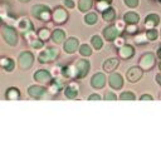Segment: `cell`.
<instances>
[{"instance_id":"cb8c5ba5","label":"cell","mask_w":161,"mask_h":168,"mask_svg":"<svg viewBox=\"0 0 161 168\" xmlns=\"http://www.w3.org/2000/svg\"><path fill=\"white\" fill-rule=\"evenodd\" d=\"M31 10H33V14L35 15V17L39 18V15H40L43 12H47V10H49V9H48L47 7H43V5H37V7H34Z\"/></svg>"},{"instance_id":"2e32d148","label":"cell","mask_w":161,"mask_h":168,"mask_svg":"<svg viewBox=\"0 0 161 168\" xmlns=\"http://www.w3.org/2000/svg\"><path fill=\"white\" fill-rule=\"evenodd\" d=\"M159 17L157 15H155V14H151V15H149V17L146 18V24H145V27L149 28V29H152L155 25H156L159 23Z\"/></svg>"},{"instance_id":"277c9868","label":"cell","mask_w":161,"mask_h":168,"mask_svg":"<svg viewBox=\"0 0 161 168\" xmlns=\"http://www.w3.org/2000/svg\"><path fill=\"white\" fill-rule=\"evenodd\" d=\"M154 62H155V56L151 53H147L142 55V58L140 59V65L143 68V69H150L152 65H154Z\"/></svg>"},{"instance_id":"7402d4cb","label":"cell","mask_w":161,"mask_h":168,"mask_svg":"<svg viewBox=\"0 0 161 168\" xmlns=\"http://www.w3.org/2000/svg\"><path fill=\"white\" fill-rule=\"evenodd\" d=\"M78 7L82 12H87V10H89L91 7H92V1H91V0H79Z\"/></svg>"},{"instance_id":"f6af8a7d","label":"cell","mask_w":161,"mask_h":168,"mask_svg":"<svg viewBox=\"0 0 161 168\" xmlns=\"http://www.w3.org/2000/svg\"><path fill=\"white\" fill-rule=\"evenodd\" d=\"M94 99H96V101H100L101 97L98 96V94H93V96H91V97H89V101H94Z\"/></svg>"},{"instance_id":"60d3db41","label":"cell","mask_w":161,"mask_h":168,"mask_svg":"<svg viewBox=\"0 0 161 168\" xmlns=\"http://www.w3.org/2000/svg\"><path fill=\"white\" fill-rule=\"evenodd\" d=\"M64 5L68 8H73L74 7V3L72 1V0H64Z\"/></svg>"},{"instance_id":"8d00e7d4","label":"cell","mask_w":161,"mask_h":168,"mask_svg":"<svg viewBox=\"0 0 161 168\" xmlns=\"http://www.w3.org/2000/svg\"><path fill=\"white\" fill-rule=\"evenodd\" d=\"M146 39H147V35H145V34L137 35L136 36V43H143V41H146Z\"/></svg>"},{"instance_id":"f907efd6","label":"cell","mask_w":161,"mask_h":168,"mask_svg":"<svg viewBox=\"0 0 161 168\" xmlns=\"http://www.w3.org/2000/svg\"><path fill=\"white\" fill-rule=\"evenodd\" d=\"M108 1H111V0H108Z\"/></svg>"},{"instance_id":"d590c367","label":"cell","mask_w":161,"mask_h":168,"mask_svg":"<svg viewBox=\"0 0 161 168\" xmlns=\"http://www.w3.org/2000/svg\"><path fill=\"white\" fill-rule=\"evenodd\" d=\"M97 8H98L100 10H103V12H105V10H106L107 8H108V4H107L106 1H103V0H102V1H100V3L97 4Z\"/></svg>"},{"instance_id":"7a4b0ae2","label":"cell","mask_w":161,"mask_h":168,"mask_svg":"<svg viewBox=\"0 0 161 168\" xmlns=\"http://www.w3.org/2000/svg\"><path fill=\"white\" fill-rule=\"evenodd\" d=\"M3 35L5 40L8 41V44L10 45H17L18 43V36H17V33H15V30L12 29L10 27H4L3 28Z\"/></svg>"},{"instance_id":"d6a6232c","label":"cell","mask_w":161,"mask_h":168,"mask_svg":"<svg viewBox=\"0 0 161 168\" xmlns=\"http://www.w3.org/2000/svg\"><path fill=\"white\" fill-rule=\"evenodd\" d=\"M157 38V33L155 30H150V31H147V39H150V40H155Z\"/></svg>"},{"instance_id":"3957f363","label":"cell","mask_w":161,"mask_h":168,"mask_svg":"<svg viewBox=\"0 0 161 168\" xmlns=\"http://www.w3.org/2000/svg\"><path fill=\"white\" fill-rule=\"evenodd\" d=\"M33 64V54L29 51H24L19 56V65L21 69H28Z\"/></svg>"},{"instance_id":"ac0fdd59","label":"cell","mask_w":161,"mask_h":168,"mask_svg":"<svg viewBox=\"0 0 161 168\" xmlns=\"http://www.w3.org/2000/svg\"><path fill=\"white\" fill-rule=\"evenodd\" d=\"M17 28H18V30H20V31H29V29H30V23H29V20L28 19H20L19 22L17 23Z\"/></svg>"},{"instance_id":"9c48e42d","label":"cell","mask_w":161,"mask_h":168,"mask_svg":"<svg viewBox=\"0 0 161 168\" xmlns=\"http://www.w3.org/2000/svg\"><path fill=\"white\" fill-rule=\"evenodd\" d=\"M34 79L40 83H47L50 80V74L47 70H38L34 74Z\"/></svg>"},{"instance_id":"4dcf8cb0","label":"cell","mask_w":161,"mask_h":168,"mask_svg":"<svg viewBox=\"0 0 161 168\" xmlns=\"http://www.w3.org/2000/svg\"><path fill=\"white\" fill-rule=\"evenodd\" d=\"M25 38L31 43V41H34L37 39V35H35L34 31H28V33H25Z\"/></svg>"},{"instance_id":"d6986e66","label":"cell","mask_w":161,"mask_h":168,"mask_svg":"<svg viewBox=\"0 0 161 168\" xmlns=\"http://www.w3.org/2000/svg\"><path fill=\"white\" fill-rule=\"evenodd\" d=\"M53 40L56 41V43H62V41L64 40V38H66V34H64V31L61 30V29H56L54 31H53Z\"/></svg>"},{"instance_id":"ffe728a7","label":"cell","mask_w":161,"mask_h":168,"mask_svg":"<svg viewBox=\"0 0 161 168\" xmlns=\"http://www.w3.org/2000/svg\"><path fill=\"white\" fill-rule=\"evenodd\" d=\"M78 72L76 65H68L66 69H64V75L66 77H77Z\"/></svg>"},{"instance_id":"74e56055","label":"cell","mask_w":161,"mask_h":168,"mask_svg":"<svg viewBox=\"0 0 161 168\" xmlns=\"http://www.w3.org/2000/svg\"><path fill=\"white\" fill-rule=\"evenodd\" d=\"M115 44H116L117 46L125 45V44H123V39H122V38H117V39H115Z\"/></svg>"},{"instance_id":"5bb4252c","label":"cell","mask_w":161,"mask_h":168,"mask_svg":"<svg viewBox=\"0 0 161 168\" xmlns=\"http://www.w3.org/2000/svg\"><path fill=\"white\" fill-rule=\"evenodd\" d=\"M66 96L68 98H76L77 97V93H78V84H74L72 83L68 88H66Z\"/></svg>"},{"instance_id":"e0dca14e","label":"cell","mask_w":161,"mask_h":168,"mask_svg":"<svg viewBox=\"0 0 161 168\" xmlns=\"http://www.w3.org/2000/svg\"><path fill=\"white\" fill-rule=\"evenodd\" d=\"M117 65H119V60H117L116 58H112V59H108V60L105 63L103 68H105L106 72H112Z\"/></svg>"},{"instance_id":"30bf717a","label":"cell","mask_w":161,"mask_h":168,"mask_svg":"<svg viewBox=\"0 0 161 168\" xmlns=\"http://www.w3.org/2000/svg\"><path fill=\"white\" fill-rule=\"evenodd\" d=\"M110 84L112 88H116V89H120L122 87V77L120 74H117V73H115V74H112L110 77Z\"/></svg>"},{"instance_id":"83f0119b","label":"cell","mask_w":161,"mask_h":168,"mask_svg":"<svg viewBox=\"0 0 161 168\" xmlns=\"http://www.w3.org/2000/svg\"><path fill=\"white\" fill-rule=\"evenodd\" d=\"M8 98L9 99H18L19 98V92H18V89H9V92H8Z\"/></svg>"},{"instance_id":"8992f818","label":"cell","mask_w":161,"mask_h":168,"mask_svg":"<svg viewBox=\"0 0 161 168\" xmlns=\"http://www.w3.org/2000/svg\"><path fill=\"white\" fill-rule=\"evenodd\" d=\"M141 75H142L141 69H138V68H136V67H132V68L128 69L126 77H127V79L130 80L131 83H135V82H137L138 79H140Z\"/></svg>"},{"instance_id":"f546056e","label":"cell","mask_w":161,"mask_h":168,"mask_svg":"<svg viewBox=\"0 0 161 168\" xmlns=\"http://www.w3.org/2000/svg\"><path fill=\"white\" fill-rule=\"evenodd\" d=\"M121 99H123V101H133V99H135V96L130 92H126L121 96Z\"/></svg>"},{"instance_id":"7c38bea8","label":"cell","mask_w":161,"mask_h":168,"mask_svg":"<svg viewBox=\"0 0 161 168\" xmlns=\"http://www.w3.org/2000/svg\"><path fill=\"white\" fill-rule=\"evenodd\" d=\"M53 19H54L56 23H63L67 19V13L63 9H57L53 14Z\"/></svg>"},{"instance_id":"836d02e7","label":"cell","mask_w":161,"mask_h":168,"mask_svg":"<svg viewBox=\"0 0 161 168\" xmlns=\"http://www.w3.org/2000/svg\"><path fill=\"white\" fill-rule=\"evenodd\" d=\"M105 99H106V101H115V99H116V94L111 93V92H106Z\"/></svg>"},{"instance_id":"816d5d0a","label":"cell","mask_w":161,"mask_h":168,"mask_svg":"<svg viewBox=\"0 0 161 168\" xmlns=\"http://www.w3.org/2000/svg\"><path fill=\"white\" fill-rule=\"evenodd\" d=\"M160 1H161V0H160Z\"/></svg>"},{"instance_id":"e575fe53","label":"cell","mask_w":161,"mask_h":168,"mask_svg":"<svg viewBox=\"0 0 161 168\" xmlns=\"http://www.w3.org/2000/svg\"><path fill=\"white\" fill-rule=\"evenodd\" d=\"M125 3H126V5H128L130 8H135V7H137L138 0H125Z\"/></svg>"},{"instance_id":"7dc6e473","label":"cell","mask_w":161,"mask_h":168,"mask_svg":"<svg viewBox=\"0 0 161 168\" xmlns=\"http://www.w3.org/2000/svg\"><path fill=\"white\" fill-rule=\"evenodd\" d=\"M156 79H157V80L160 82V84H161V75H157V77H156Z\"/></svg>"},{"instance_id":"c3c4849f","label":"cell","mask_w":161,"mask_h":168,"mask_svg":"<svg viewBox=\"0 0 161 168\" xmlns=\"http://www.w3.org/2000/svg\"><path fill=\"white\" fill-rule=\"evenodd\" d=\"M20 1H29V0H20Z\"/></svg>"},{"instance_id":"8fae6325","label":"cell","mask_w":161,"mask_h":168,"mask_svg":"<svg viewBox=\"0 0 161 168\" xmlns=\"http://www.w3.org/2000/svg\"><path fill=\"white\" fill-rule=\"evenodd\" d=\"M117 34H119V29H117L116 27H108V28H106V29L103 30L105 38H106V39H108V40L116 39Z\"/></svg>"},{"instance_id":"ab89813d","label":"cell","mask_w":161,"mask_h":168,"mask_svg":"<svg viewBox=\"0 0 161 168\" xmlns=\"http://www.w3.org/2000/svg\"><path fill=\"white\" fill-rule=\"evenodd\" d=\"M59 74H61V68H59V67H56L54 69H53V75H54V77H58Z\"/></svg>"},{"instance_id":"ba28073f","label":"cell","mask_w":161,"mask_h":168,"mask_svg":"<svg viewBox=\"0 0 161 168\" xmlns=\"http://www.w3.org/2000/svg\"><path fill=\"white\" fill-rule=\"evenodd\" d=\"M77 46H78V40L74 39V38H71L66 41V44H64V50L71 54V53H74V51H76Z\"/></svg>"},{"instance_id":"681fc988","label":"cell","mask_w":161,"mask_h":168,"mask_svg":"<svg viewBox=\"0 0 161 168\" xmlns=\"http://www.w3.org/2000/svg\"><path fill=\"white\" fill-rule=\"evenodd\" d=\"M160 69H161V64H160Z\"/></svg>"},{"instance_id":"d4e9b609","label":"cell","mask_w":161,"mask_h":168,"mask_svg":"<svg viewBox=\"0 0 161 168\" xmlns=\"http://www.w3.org/2000/svg\"><path fill=\"white\" fill-rule=\"evenodd\" d=\"M0 65L1 67H5V69L7 70H12L13 68V62L7 59V58H3V59H0Z\"/></svg>"},{"instance_id":"f35d334b","label":"cell","mask_w":161,"mask_h":168,"mask_svg":"<svg viewBox=\"0 0 161 168\" xmlns=\"http://www.w3.org/2000/svg\"><path fill=\"white\" fill-rule=\"evenodd\" d=\"M116 28L119 29V31H121L123 28H125V24H123V22H117L116 23Z\"/></svg>"},{"instance_id":"44dd1931","label":"cell","mask_w":161,"mask_h":168,"mask_svg":"<svg viewBox=\"0 0 161 168\" xmlns=\"http://www.w3.org/2000/svg\"><path fill=\"white\" fill-rule=\"evenodd\" d=\"M138 15L137 14H135V13H127V14H125V20L127 23H131V24H135V23H137L138 22Z\"/></svg>"},{"instance_id":"5b68a950","label":"cell","mask_w":161,"mask_h":168,"mask_svg":"<svg viewBox=\"0 0 161 168\" xmlns=\"http://www.w3.org/2000/svg\"><path fill=\"white\" fill-rule=\"evenodd\" d=\"M76 68H77V72H78L77 77L82 78L87 74L88 70H89V63L86 62V60H78L76 63Z\"/></svg>"},{"instance_id":"603a6c76","label":"cell","mask_w":161,"mask_h":168,"mask_svg":"<svg viewBox=\"0 0 161 168\" xmlns=\"http://www.w3.org/2000/svg\"><path fill=\"white\" fill-rule=\"evenodd\" d=\"M115 18V10L113 9H107L103 12V19L106 22H111Z\"/></svg>"},{"instance_id":"b9f144b4","label":"cell","mask_w":161,"mask_h":168,"mask_svg":"<svg viewBox=\"0 0 161 168\" xmlns=\"http://www.w3.org/2000/svg\"><path fill=\"white\" fill-rule=\"evenodd\" d=\"M31 45H33L34 48H40V46L43 45V43H42V41H37V40H34V41H31Z\"/></svg>"},{"instance_id":"ee69618b","label":"cell","mask_w":161,"mask_h":168,"mask_svg":"<svg viewBox=\"0 0 161 168\" xmlns=\"http://www.w3.org/2000/svg\"><path fill=\"white\" fill-rule=\"evenodd\" d=\"M127 31H128V33H135L136 27H135V25H130V27H127Z\"/></svg>"},{"instance_id":"f1b7e54d","label":"cell","mask_w":161,"mask_h":168,"mask_svg":"<svg viewBox=\"0 0 161 168\" xmlns=\"http://www.w3.org/2000/svg\"><path fill=\"white\" fill-rule=\"evenodd\" d=\"M80 54L84 55V56H89L92 54V51H91V48L88 45H82L80 46Z\"/></svg>"},{"instance_id":"7bdbcfd3","label":"cell","mask_w":161,"mask_h":168,"mask_svg":"<svg viewBox=\"0 0 161 168\" xmlns=\"http://www.w3.org/2000/svg\"><path fill=\"white\" fill-rule=\"evenodd\" d=\"M49 92H50L52 94H57V92H58V87L56 85V84H54V85H52V87L49 88Z\"/></svg>"},{"instance_id":"4316f807","label":"cell","mask_w":161,"mask_h":168,"mask_svg":"<svg viewBox=\"0 0 161 168\" xmlns=\"http://www.w3.org/2000/svg\"><path fill=\"white\" fill-rule=\"evenodd\" d=\"M92 45L94 49H101L102 48V40L100 36H93L92 38Z\"/></svg>"},{"instance_id":"484cf974","label":"cell","mask_w":161,"mask_h":168,"mask_svg":"<svg viewBox=\"0 0 161 168\" xmlns=\"http://www.w3.org/2000/svg\"><path fill=\"white\" fill-rule=\"evenodd\" d=\"M84 20H86V23H87V24L92 25V24H94V23H97V15L93 14V13H91V14H88V15H86Z\"/></svg>"},{"instance_id":"9a60e30c","label":"cell","mask_w":161,"mask_h":168,"mask_svg":"<svg viewBox=\"0 0 161 168\" xmlns=\"http://www.w3.org/2000/svg\"><path fill=\"white\" fill-rule=\"evenodd\" d=\"M28 92H29V94H30L31 97L39 98V97H42L43 94H44L45 89L42 88V87H35V85H33V87H30V88L28 89Z\"/></svg>"},{"instance_id":"52a82bcc","label":"cell","mask_w":161,"mask_h":168,"mask_svg":"<svg viewBox=\"0 0 161 168\" xmlns=\"http://www.w3.org/2000/svg\"><path fill=\"white\" fill-rule=\"evenodd\" d=\"M105 83H106V77L102 74V73H98V74L93 75L92 82H91L93 88H102L105 85Z\"/></svg>"},{"instance_id":"6da1fadb","label":"cell","mask_w":161,"mask_h":168,"mask_svg":"<svg viewBox=\"0 0 161 168\" xmlns=\"http://www.w3.org/2000/svg\"><path fill=\"white\" fill-rule=\"evenodd\" d=\"M57 55H58V50L54 49V48H49V49H45V50L40 51L38 59H39L40 63H47V62L54 60Z\"/></svg>"},{"instance_id":"4fadbf2b","label":"cell","mask_w":161,"mask_h":168,"mask_svg":"<svg viewBox=\"0 0 161 168\" xmlns=\"http://www.w3.org/2000/svg\"><path fill=\"white\" fill-rule=\"evenodd\" d=\"M120 55L122 58H125V59L131 58L133 55V48L131 45H122L121 49H120Z\"/></svg>"},{"instance_id":"1f68e13d","label":"cell","mask_w":161,"mask_h":168,"mask_svg":"<svg viewBox=\"0 0 161 168\" xmlns=\"http://www.w3.org/2000/svg\"><path fill=\"white\" fill-rule=\"evenodd\" d=\"M39 36L42 40H45L47 38H49V31H48L47 29H42L40 33H39Z\"/></svg>"},{"instance_id":"bcb514c9","label":"cell","mask_w":161,"mask_h":168,"mask_svg":"<svg viewBox=\"0 0 161 168\" xmlns=\"http://www.w3.org/2000/svg\"><path fill=\"white\" fill-rule=\"evenodd\" d=\"M141 99H142V101H152V97H150V96H142Z\"/></svg>"}]
</instances>
